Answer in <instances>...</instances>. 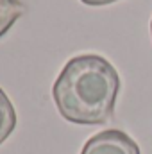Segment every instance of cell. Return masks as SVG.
I'll return each mask as SVG.
<instances>
[{"mask_svg": "<svg viewBox=\"0 0 152 154\" xmlns=\"http://www.w3.org/2000/svg\"><path fill=\"white\" fill-rule=\"evenodd\" d=\"M150 36H152V20H150Z\"/></svg>", "mask_w": 152, "mask_h": 154, "instance_id": "6", "label": "cell"}, {"mask_svg": "<svg viewBox=\"0 0 152 154\" xmlns=\"http://www.w3.org/2000/svg\"><path fill=\"white\" fill-rule=\"evenodd\" d=\"M120 75L99 54H81L66 61L52 86L59 115L79 125H100L114 115Z\"/></svg>", "mask_w": 152, "mask_h": 154, "instance_id": "1", "label": "cell"}, {"mask_svg": "<svg viewBox=\"0 0 152 154\" xmlns=\"http://www.w3.org/2000/svg\"><path fill=\"white\" fill-rule=\"evenodd\" d=\"M23 13L25 5L22 0H0V38L9 32Z\"/></svg>", "mask_w": 152, "mask_h": 154, "instance_id": "4", "label": "cell"}, {"mask_svg": "<svg viewBox=\"0 0 152 154\" xmlns=\"http://www.w3.org/2000/svg\"><path fill=\"white\" fill-rule=\"evenodd\" d=\"M82 4L86 5H93V7H99V5H109V4H114L118 0H81Z\"/></svg>", "mask_w": 152, "mask_h": 154, "instance_id": "5", "label": "cell"}, {"mask_svg": "<svg viewBox=\"0 0 152 154\" xmlns=\"http://www.w3.org/2000/svg\"><path fill=\"white\" fill-rule=\"evenodd\" d=\"M81 154H141L138 143L120 129H106L91 136Z\"/></svg>", "mask_w": 152, "mask_h": 154, "instance_id": "2", "label": "cell"}, {"mask_svg": "<svg viewBox=\"0 0 152 154\" xmlns=\"http://www.w3.org/2000/svg\"><path fill=\"white\" fill-rule=\"evenodd\" d=\"M16 127V111L7 97V93L0 88V145L13 134Z\"/></svg>", "mask_w": 152, "mask_h": 154, "instance_id": "3", "label": "cell"}]
</instances>
